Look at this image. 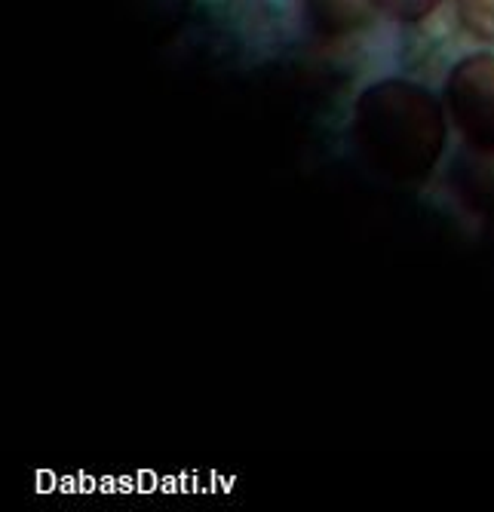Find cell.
Listing matches in <instances>:
<instances>
[{
    "instance_id": "1",
    "label": "cell",
    "mask_w": 494,
    "mask_h": 512,
    "mask_svg": "<svg viewBox=\"0 0 494 512\" xmlns=\"http://www.w3.org/2000/svg\"><path fill=\"white\" fill-rule=\"evenodd\" d=\"M353 138L381 175L421 181L442 157L445 117L427 89L409 80H384L359 96Z\"/></svg>"
},
{
    "instance_id": "4",
    "label": "cell",
    "mask_w": 494,
    "mask_h": 512,
    "mask_svg": "<svg viewBox=\"0 0 494 512\" xmlns=\"http://www.w3.org/2000/svg\"><path fill=\"white\" fill-rule=\"evenodd\" d=\"M461 25L479 37L494 43V0H455Z\"/></svg>"
},
{
    "instance_id": "2",
    "label": "cell",
    "mask_w": 494,
    "mask_h": 512,
    "mask_svg": "<svg viewBox=\"0 0 494 512\" xmlns=\"http://www.w3.org/2000/svg\"><path fill=\"white\" fill-rule=\"evenodd\" d=\"M448 111L476 151H494V56L464 59L448 77Z\"/></svg>"
},
{
    "instance_id": "3",
    "label": "cell",
    "mask_w": 494,
    "mask_h": 512,
    "mask_svg": "<svg viewBox=\"0 0 494 512\" xmlns=\"http://www.w3.org/2000/svg\"><path fill=\"white\" fill-rule=\"evenodd\" d=\"M307 4L313 22L326 34H347L369 19V10H375L372 0H307Z\"/></svg>"
},
{
    "instance_id": "5",
    "label": "cell",
    "mask_w": 494,
    "mask_h": 512,
    "mask_svg": "<svg viewBox=\"0 0 494 512\" xmlns=\"http://www.w3.org/2000/svg\"><path fill=\"white\" fill-rule=\"evenodd\" d=\"M375 10H381L384 16L396 19V22H418L424 16H430L442 0H372Z\"/></svg>"
}]
</instances>
